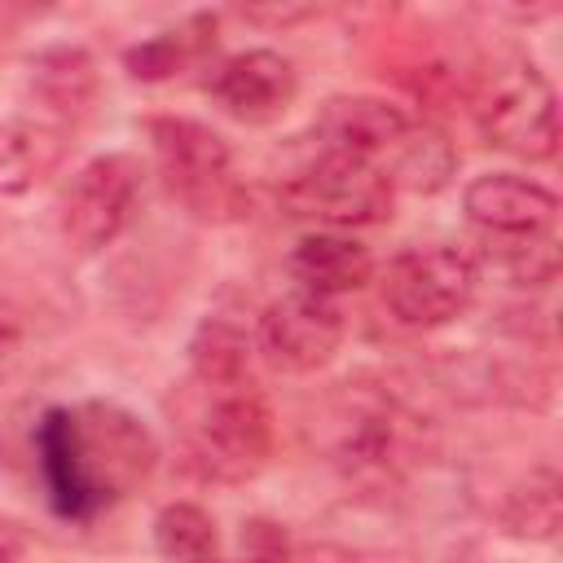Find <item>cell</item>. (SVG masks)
Segmentation results:
<instances>
[{"instance_id":"5b68a950","label":"cell","mask_w":563,"mask_h":563,"mask_svg":"<svg viewBox=\"0 0 563 563\" xmlns=\"http://www.w3.org/2000/svg\"><path fill=\"white\" fill-rule=\"evenodd\" d=\"M145 194V167L132 154L88 158L57 198V233L79 255L110 246L136 216Z\"/></svg>"},{"instance_id":"4fadbf2b","label":"cell","mask_w":563,"mask_h":563,"mask_svg":"<svg viewBox=\"0 0 563 563\" xmlns=\"http://www.w3.org/2000/svg\"><path fill=\"white\" fill-rule=\"evenodd\" d=\"M31 97L48 110V123H57V128L84 123L92 114L97 97H101L97 62L75 44L44 48L31 62Z\"/></svg>"},{"instance_id":"ba28073f","label":"cell","mask_w":563,"mask_h":563,"mask_svg":"<svg viewBox=\"0 0 563 563\" xmlns=\"http://www.w3.org/2000/svg\"><path fill=\"white\" fill-rule=\"evenodd\" d=\"M343 330H347V321H343L339 299L286 290L282 299H273L260 312L255 347L264 352L268 365L286 369V374H312L339 352Z\"/></svg>"},{"instance_id":"2e32d148","label":"cell","mask_w":563,"mask_h":563,"mask_svg":"<svg viewBox=\"0 0 563 563\" xmlns=\"http://www.w3.org/2000/svg\"><path fill=\"white\" fill-rule=\"evenodd\" d=\"M154 550L167 563H220L216 519L194 501H167L154 515Z\"/></svg>"},{"instance_id":"6da1fadb","label":"cell","mask_w":563,"mask_h":563,"mask_svg":"<svg viewBox=\"0 0 563 563\" xmlns=\"http://www.w3.org/2000/svg\"><path fill=\"white\" fill-rule=\"evenodd\" d=\"M35 462L48 506L66 519H92L154 475L158 440L114 400L57 405L35 422Z\"/></svg>"},{"instance_id":"5bb4252c","label":"cell","mask_w":563,"mask_h":563,"mask_svg":"<svg viewBox=\"0 0 563 563\" xmlns=\"http://www.w3.org/2000/svg\"><path fill=\"white\" fill-rule=\"evenodd\" d=\"M66 128L48 119H4L0 123V198L31 194L66 158Z\"/></svg>"},{"instance_id":"52a82bcc","label":"cell","mask_w":563,"mask_h":563,"mask_svg":"<svg viewBox=\"0 0 563 563\" xmlns=\"http://www.w3.org/2000/svg\"><path fill=\"white\" fill-rule=\"evenodd\" d=\"M150 150H154V167L167 180V189L211 216L229 202V141L198 123V119H180V114H158L150 119Z\"/></svg>"},{"instance_id":"7c38bea8","label":"cell","mask_w":563,"mask_h":563,"mask_svg":"<svg viewBox=\"0 0 563 563\" xmlns=\"http://www.w3.org/2000/svg\"><path fill=\"white\" fill-rule=\"evenodd\" d=\"M286 268H290L295 290H308V295H321V299H339L347 290H361L374 277V255L352 233L312 229L290 246Z\"/></svg>"},{"instance_id":"44dd1931","label":"cell","mask_w":563,"mask_h":563,"mask_svg":"<svg viewBox=\"0 0 563 563\" xmlns=\"http://www.w3.org/2000/svg\"><path fill=\"white\" fill-rule=\"evenodd\" d=\"M22 550H26L22 545V532L0 519V563H22Z\"/></svg>"},{"instance_id":"9c48e42d","label":"cell","mask_w":563,"mask_h":563,"mask_svg":"<svg viewBox=\"0 0 563 563\" xmlns=\"http://www.w3.org/2000/svg\"><path fill=\"white\" fill-rule=\"evenodd\" d=\"M207 88L220 101V110H229L233 119L273 123L277 114L290 110V101L299 92V70L290 57H282L273 48H246V53L224 57Z\"/></svg>"},{"instance_id":"3957f363","label":"cell","mask_w":563,"mask_h":563,"mask_svg":"<svg viewBox=\"0 0 563 563\" xmlns=\"http://www.w3.org/2000/svg\"><path fill=\"white\" fill-rule=\"evenodd\" d=\"M391 198L396 189L378 163L356 154H330V150H321L282 185V202L290 207V216L317 220L321 229H334V233L387 220Z\"/></svg>"},{"instance_id":"ac0fdd59","label":"cell","mask_w":563,"mask_h":563,"mask_svg":"<svg viewBox=\"0 0 563 563\" xmlns=\"http://www.w3.org/2000/svg\"><path fill=\"white\" fill-rule=\"evenodd\" d=\"M202 26V18H194L189 26H180V31H163V35H150L145 44H136V48H128L123 53V66L136 75V79H172V75H180L189 62H198L202 53H207V44H211V31L216 26H207L202 35H194Z\"/></svg>"},{"instance_id":"e0dca14e","label":"cell","mask_w":563,"mask_h":563,"mask_svg":"<svg viewBox=\"0 0 563 563\" xmlns=\"http://www.w3.org/2000/svg\"><path fill=\"white\" fill-rule=\"evenodd\" d=\"M194 378H251V339L224 317H207L189 339Z\"/></svg>"},{"instance_id":"8992f818","label":"cell","mask_w":563,"mask_h":563,"mask_svg":"<svg viewBox=\"0 0 563 563\" xmlns=\"http://www.w3.org/2000/svg\"><path fill=\"white\" fill-rule=\"evenodd\" d=\"M479 286V268L466 251L427 242L400 251L383 273V303L400 325L431 330L466 312L471 295Z\"/></svg>"},{"instance_id":"7a4b0ae2","label":"cell","mask_w":563,"mask_h":563,"mask_svg":"<svg viewBox=\"0 0 563 563\" xmlns=\"http://www.w3.org/2000/svg\"><path fill=\"white\" fill-rule=\"evenodd\" d=\"M185 462L220 484L255 479L273 453V413L251 378H194L172 400Z\"/></svg>"},{"instance_id":"9a60e30c","label":"cell","mask_w":563,"mask_h":563,"mask_svg":"<svg viewBox=\"0 0 563 563\" xmlns=\"http://www.w3.org/2000/svg\"><path fill=\"white\" fill-rule=\"evenodd\" d=\"M378 167L387 172L391 189L435 194V189L449 185V176H453V167H457V154H453V145L444 141V132L409 123V132L378 158Z\"/></svg>"},{"instance_id":"8fae6325","label":"cell","mask_w":563,"mask_h":563,"mask_svg":"<svg viewBox=\"0 0 563 563\" xmlns=\"http://www.w3.org/2000/svg\"><path fill=\"white\" fill-rule=\"evenodd\" d=\"M409 114L387 101V97H330L321 106V114L312 119V132L321 141V150L330 154H356V158H369L378 163L405 132H409Z\"/></svg>"},{"instance_id":"ffe728a7","label":"cell","mask_w":563,"mask_h":563,"mask_svg":"<svg viewBox=\"0 0 563 563\" xmlns=\"http://www.w3.org/2000/svg\"><path fill=\"white\" fill-rule=\"evenodd\" d=\"M22 343H26V317H22V308H13L9 299H0V378L18 365Z\"/></svg>"},{"instance_id":"d6986e66","label":"cell","mask_w":563,"mask_h":563,"mask_svg":"<svg viewBox=\"0 0 563 563\" xmlns=\"http://www.w3.org/2000/svg\"><path fill=\"white\" fill-rule=\"evenodd\" d=\"M220 563H290V545L286 532L268 519H251L242 528V554L238 559H220Z\"/></svg>"},{"instance_id":"30bf717a","label":"cell","mask_w":563,"mask_h":563,"mask_svg":"<svg viewBox=\"0 0 563 563\" xmlns=\"http://www.w3.org/2000/svg\"><path fill=\"white\" fill-rule=\"evenodd\" d=\"M466 216L497 238H528V233H550L554 216H559V198L515 172H484L466 185L462 194Z\"/></svg>"},{"instance_id":"277c9868","label":"cell","mask_w":563,"mask_h":563,"mask_svg":"<svg viewBox=\"0 0 563 563\" xmlns=\"http://www.w3.org/2000/svg\"><path fill=\"white\" fill-rule=\"evenodd\" d=\"M475 119H479V132L515 158L541 163V158H554V150H559L554 84L528 57H515L484 79Z\"/></svg>"}]
</instances>
